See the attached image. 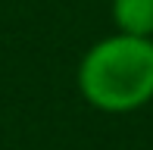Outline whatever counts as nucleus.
<instances>
[{
	"instance_id": "nucleus-1",
	"label": "nucleus",
	"mask_w": 153,
	"mask_h": 150,
	"mask_svg": "<svg viewBox=\"0 0 153 150\" xmlns=\"http://www.w3.org/2000/svg\"><path fill=\"white\" fill-rule=\"evenodd\" d=\"M78 88L94 110L131 113L153 100V38L113 35L81 56Z\"/></svg>"
},
{
	"instance_id": "nucleus-2",
	"label": "nucleus",
	"mask_w": 153,
	"mask_h": 150,
	"mask_svg": "<svg viewBox=\"0 0 153 150\" xmlns=\"http://www.w3.org/2000/svg\"><path fill=\"white\" fill-rule=\"evenodd\" d=\"M113 22L122 35L153 38V0H113Z\"/></svg>"
}]
</instances>
